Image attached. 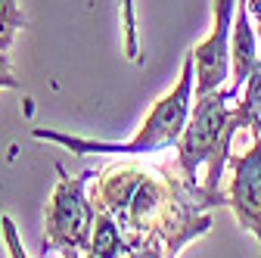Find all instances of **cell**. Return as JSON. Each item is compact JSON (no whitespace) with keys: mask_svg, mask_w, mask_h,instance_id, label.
<instances>
[{"mask_svg":"<svg viewBox=\"0 0 261 258\" xmlns=\"http://www.w3.org/2000/svg\"><path fill=\"white\" fill-rule=\"evenodd\" d=\"M237 0H215V31L205 44L193 50L196 59V100L221 87L227 78V59H230V22Z\"/></svg>","mask_w":261,"mask_h":258,"instance_id":"5b68a950","label":"cell"},{"mask_svg":"<svg viewBox=\"0 0 261 258\" xmlns=\"http://www.w3.org/2000/svg\"><path fill=\"white\" fill-rule=\"evenodd\" d=\"M90 255H100V258H109V255H134V252H130V246L124 243L115 218L106 215V212H96L93 237H90Z\"/></svg>","mask_w":261,"mask_h":258,"instance_id":"ba28073f","label":"cell"},{"mask_svg":"<svg viewBox=\"0 0 261 258\" xmlns=\"http://www.w3.org/2000/svg\"><path fill=\"white\" fill-rule=\"evenodd\" d=\"M124 7V31H127V56L130 59H140L137 53V22H134V0H121Z\"/></svg>","mask_w":261,"mask_h":258,"instance_id":"8fae6325","label":"cell"},{"mask_svg":"<svg viewBox=\"0 0 261 258\" xmlns=\"http://www.w3.org/2000/svg\"><path fill=\"white\" fill-rule=\"evenodd\" d=\"M0 87H19V81H16L13 72H10V62H7L4 50H0Z\"/></svg>","mask_w":261,"mask_h":258,"instance_id":"7c38bea8","label":"cell"},{"mask_svg":"<svg viewBox=\"0 0 261 258\" xmlns=\"http://www.w3.org/2000/svg\"><path fill=\"white\" fill-rule=\"evenodd\" d=\"M19 28H25V16L16 7V0H0V50H10Z\"/></svg>","mask_w":261,"mask_h":258,"instance_id":"30bf717a","label":"cell"},{"mask_svg":"<svg viewBox=\"0 0 261 258\" xmlns=\"http://www.w3.org/2000/svg\"><path fill=\"white\" fill-rule=\"evenodd\" d=\"M227 205V193H208L165 168L137 162L109 165L93 187V209L115 218L134 255H177L184 243L212 227L205 209Z\"/></svg>","mask_w":261,"mask_h":258,"instance_id":"6da1fadb","label":"cell"},{"mask_svg":"<svg viewBox=\"0 0 261 258\" xmlns=\"http://www.w3.org/2000/svg\"><path fill=\"white\" fill-rule=\"evenodd\" d=\"M240 4H246L252 19H258V41H261V0H240Z\"/></svg>","mask_w":261,"mask_h":258,"instance_id":"4fadbf2b","label":"cell"},{"mask_svg":"<svg viewBox=\"0 0 261 258\" xmlns=\"http://www.w3.org/2000/svg\"><path fill=\"white\" fill-rule=\"evenodd\" d=\"M90 174L69 177L59 168V187L47 205V240L44 249H59L62 255H81L90 249L96 209L84 199V184Z\"/></svg>","mask_w":261,"mask_h":258,"instance_id":"277c9868","label":"cell"},{"mask_svg":"<svg viewBox=\"0 0 261 258\" xmlns=\"http://www.w3.org/2000/svg\"><path fill=\"white\" fill-rule=\"evenodd\" d=\"M227 103H230L227 90H212L199 96V103L190 112V121L177 140V168L184 171L187 180L196 184V168L208 165V177L202 184L208 193H224L221 174L227 165V156H230V140L243 127L237 109H230Z\"/></svg>","mask_w":261,"mask_h":258,"instance_id":"7a4b0ae2","label":"cell"},{"mask_svg":"<svg viewBox=\"0 0 261 258\" xmlns=\"http://www.w3.org/2000/svg\"><path fill=\"white\" fill-rule=\"evenodd\" d=\"M237 115H240L243 127H252L255 134H261V59L255 62V69L249 75V87L237 106Z\"/></svg>","mask_w":261,"mask_h":258,"instance_id":"9c48e42d","label":"cell"},{"mask_svg":"<svg viewBox=\"0 0 261 258\" xmlns=\"http://www.w3.org/2000/svg\"><path fill=\"white\" fill-rule=\"evenodd\" d=\"M193 72H196V59H193V53H187L177 87L171 93H165L152 106V112L143 121V127L137 131V137L127 140V143H93V140L56 134V131H35V137L38 140L62 143V146H69L72 152H124V156H143V152H155V149L174 146L180 140V134H184L187 121H190V96H193V81H196Z\"/></svg>","mask_w":261,"mask_h":258,"instance_id":"3957f363","label":"cell"},{"mask_svg":"<svg viewBox=\"0 0 261 258\" xmlns=\"http://www.w3.org/2000/svg\"><path fill=\"white\" fill-rule=\"evenodd\" d=\"M230 56H233V81L227 87L230 100L240 93V87L249 81L252 69H255V28H252V16L246 10V4H240V13H237V28H233V47H230Z\"/></svg>","mask_w":261,"mask_h":258,"instance_id":"52a82bcc","label":"cell"},{"mask_svg":"<svg viewBox=\"0 0 261 258\" xmlns=\"http://www.w3.org/2000/svg\"><path fill=\"white\" fill-rule=\"evenodd\" d=\"M227 205L237 212V221L258 237L261 249V134H255L252 149L233 159V180L227 190Z\"/></svg>","mask_w":261,"mask_h":258,"instance_id":"8992f818","label":"cell"}]
</instances>
